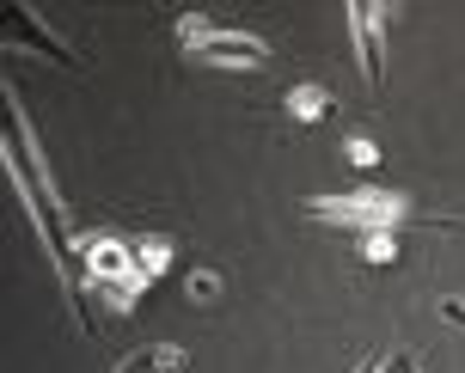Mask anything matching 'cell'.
I'll return each mask as SVG.
<instances>
[{"label": "cell", "instance_id": "obj_2", "mask_svg": "<svg viewBox=\"0 0 465 373\" xmlns=\"http://www.w3.org/2000/svg\"><path fill=\"white\" fill-rule=\"evenodd\" d=\"M306 209L319 214V221H343V227H398L404 221V196L361 190V196H312Z\"/></svg>", "mask_w": 465, "mask_h": 373}, {"label": "cell", "instance_id": "obj_6", "mask_svg": "<svg viewBox=\"0 0 465 373\" xmlns=\"http://www.w3.org/2000/svg\"><path fill=\"white\" fill-rule=\"evenodd\" d=\"M178 368V349H141L123 361V373H172Z\"/></svg>", "mask_w": 465, "mask_h": 373}, {"label": "cell", "instance_id": "obj_5", "mask_svg": "<svg viewBox=\"0 0 465 373\" xmlns=\"http://www.w3.org/2000/svg\"><path fill=\"white\" fill-rule=\"evenodd\" d=\"M288 111H294L301 123H319L331 111V93L325 86H294V93H288Z\"/></svg>", "mask_w": 465, "mask_h": 373}, {"label": "cell", "instance_id": "obj_4", "mask_svg": "<svg viewBox=\"0 0 465 373\" xmlns=\"http://www.w3.org/2000/svg\"><path fill=\"white\" fill-rule=\"evenodd\" d=\"M6 44H31V49H44V55H55V62H74L68 44H55V37H44V31H31V13H6Z\"/></svg>", "mask_w": 465, "mask_h": 373}, {"label": "cell", "instance_id": "obj_1", "mask_svg": "<svg viewBox=\"0 0 465 373\" xmlns=\"http://www.w3.org/2000/svg\"><path fill=\"white\" fill-rule=\"evenodd\" d=\"M178 44H184L196 62H214V68H257V62H270V44H263V37L227 31V25L203 19V13L178 19Z\"/></svg>", "mask_w": 465, "mask_h": 373}, {"label": "cell", "instance_id": "obj_3", "mask_svg": "<svg viewBox=\"0 0 465 373\" xmlns=\"http://www.w3.org/2000/svg\"><path fill=\"white\" fill-rule=\"evenodd\" d=\"M380 25H386V6H349V31H355V49H361V74H368V86H380V80H386Z\"/></svg>", "mask_w": 465, "mask_h": 373}, {"label": "cell", "instance_id": "obj_7", "mask_svg": "<svg viewBox=\"0 0 465 373\" xmlns=\"http://www.w3.org/2000/svg\"><path fill=\"white\" fill-rule=\"evenodd\" d=\"M349 160L361 165V172H373V165H380V147H373L368 135H355V141H349Z\"/></svg>", "mask_w": 465, "mask_h": 373}, {"label": "cell", "instance_id": "obj_8", "mask_svg": "<svg viewBox=\"0 0 465 373\" xmlns=\"http://www.w3.org/2000/svg\"><path fill=\"white\" fill-rule=\"evenodd\" d=\"M373 373H404V361H398V355H392V361H380V368H373Z\"/></svg>", "mask_w": 465, "mask_h": 373}]
</instances>
